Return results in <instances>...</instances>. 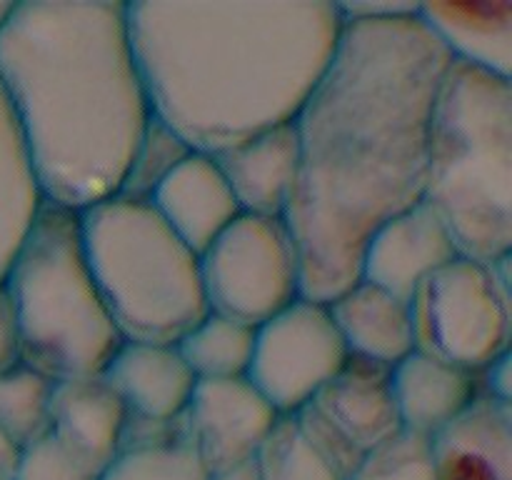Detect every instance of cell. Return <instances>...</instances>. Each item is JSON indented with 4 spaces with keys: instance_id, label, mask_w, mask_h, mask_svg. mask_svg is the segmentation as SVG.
<instances>
[{
    "instance_id": "6da1fadb",
    "label": "cell",
    "mask_w": 512,
    "mask_h": 480,
    "mask_svg": "<svg viewBox=\"0 0 512 480\" xmlns=\"http://www.w3.org/2000/svg\"><path fill=\"white\" fill-rule=\"evenodd\" d=\"M450 63L418 13L343 23L295 115L300 170L283 220L305 298L330 303L350 288L370 235L423 200L430 115Z\"/></svg>"
},
{
    "instance_id": "7a4b0ae2",
    "label": "cell",
    "mask_w": 512,
    "mask_h": 480,
    "mask_svg": "<svg viewBox=\"0 0 512 480\" xmlns=\"http://www.w3.org/2000/svg\"><path fill=\"white\" fill-rule=\"evenodd\" d=\"M150 108L200 153L295 120L338 48L333 0L128 3Z\"/></svg>"
},
{
    "instance_id": "3957f363",
    "label": "cell",
    "mask_w": 512,
    "mask_h": 480,
    "mask_svg": "<svg viewBox=\"0 0 512 480\" xmlns=\"http://www.w3.org/2000/svg\"><path fill=\"white\" fill-rule=\"evenodd\" d=\"M0 83L45 203L80 213L118 195L153 115L128 3H15L0 30Z\"/></svg>"
},
{
    "instance_id": "277c9868",
    "label": "cell",
    "mask_w": 512,
    "mask_h": 480,
    "mask_svg": "<svg viewBox=\"0 0 512 480\" xmlns=\"http://www.w3.org/2000/svg\"><path fill=\"white\" fill-rule=\"evenodd\" d=\"M423 200L465 258L512 253V80L450 63L430 115Z\"/></svg>"
},
{
    "instance_id": "5b68a950",
    "label": "cell",
    "mask_w": 512,
    "mask_h": 480,
    "mask_svg": "<svg viewBox=\"0 0 512 480\" xmlns=\"http://www.w3.org/2000/svg\"><path fill=\"white\" fill-rule=\"evenodd\" d=\"M3 283L18 320L20 363L45 378L100 375L123 345L85 258L75 210L40 205Z\"/></svg>"
},
{
    "instance_id": "8992f818",
    "label": "cell",
    "mask_w": 512,
    "mask_h": 480,
    "mask_svg": "<svg viewBox=\"0 0 512 480\" xmlns=\"http://www.w3.org/2000/svg\"><path fill=\"white\" fill-rule=\"evenodd\" d=\"M78 215L85 258L120 338L175 345L208 313L200 255L150 200L118 193Z\"/></svg>"
},
{
    "instance_id": "52a82bcc",
    "label": "cell",
    "mask_w": 512,
    "mask_h": 480,
    "mask_svg": "<svg viewBox=\"0 0 512 480\" xmlns=\"http://www.w3.org/2000/svg\"><path fill=\"white\" fill-rule=\"evenodd\" d=\"M510 258L458 255L430 273L410 298L415 350L473 373L510 353Z\"/></svg>"
},
{
    "instance_id": "ba28073f",
    "label": "cell",
    "mask_w": 512,
    "mask_h": 480,
    "mask_svg": "<svg viewBox=\"0 0 512 480\" xmlns=\"http://www.w3.org/2000/svg\"><path fill=\"white\" fill-rule=\"evenodd\" d=\"M200 280L210 313L263 325L303 295V268L283 218L240 213L200 253Z\"/></svg>"
},
{
    "instance_id": "9c48e42d",
    "label": "cell",
    "mask_w": 512,
    "mask_h": 480,
    "mask_svg": "<svg viewBox=\"0 0 512 480\" xmlns=\"http://www.w3.org/2000/svg\"><path fill=\"white\" fill-rule=\"evenodd\" d=\"M328 303L305 298L255 328L248 380L280 415H295L348 363Z\"/></svg>"
},
{
    "instance_id": "30bf717a",
    "label": "cell",
    "mask_w": 512,
    "mask_h": 480,
    "mask_svg": "<svg viewBox=\"0 0 512 480\" xmlns=\"http://www.w3.org/2000/svg\"><path fill=\"white\" fill-rule=\"evenodd\" d=\"M190 443L210 475L250 463L283 415L245 378L198 380L185 410Z\"/></svg>"
},
{
    "instance_id": "8fae6325",
    "label": "cell",
    "mask_w": 512,
    "mask_h": 480,
    "mask_svg": "<svg viewBox=\"0 0 512 480\" xmlns=\"http://www.w3.org/2000/svg\"><path fill=\"white\" fill-rule=\"evenodd\" d=\"M458 255V245L440 215L420 200L370 235L360 260V278L410 300L430 273Z\"/></svg>"
},
{
    "instance_id": "7c38bea8",
    "label": "cell",
    "mask_w": 512,
    "mask_h": 480,
    "mask_svg": "<svg viewBox=\"0 0 512 480\" xmlns=\"http://www.w3.org/2000/svg\"><path fill=\"white\" fill-rule=\"evenodd\" d=\"M125 410L103 375L55 380L48 438L88 473L100 475L120 453Z\"/></svg>"
},
{
    "instance_id": "4fadbf2b",
    "label": "cell",
    "mask_w": 512,
    "mask_h": 480,
    "mask_svg": "<svg viewBox=\"0 0 512 480\" xmlns=\"http://www.w3.org/2000/svg\"><path fill=\"white\" fill-rule=\"evenodd\" d=\"M240 205V213L285 218L300 170L295 120L260 130L213 155Z\"/></svg>"
},
{
    "instance_id": "5bb4252c",
    "label": "cell",
    "mask_w": 512,
    "mask_h": 480,
    "mask_svg": "<svg viewBox=\"0 0 512 480\" xmlns=\"http://www.w3.org/2000/svg\"><path fill=\"white\" fill-rule=\"evenodd\" d=\"M430 448L438 480H512V405L478 393Z\"/></svg>"
},
{
    "instance_id": "9a60e30c",
    "label": "cell",
    "mask_w": 512,
    "mask_h": 480,
    "mask_svg": "<svg viewBox=\"0 0 512 480\" xmlns=\"http://www.w3.org/2000/svg\"><path fill=\"white\" fill-rule=\"evenodd\" d=\"M308 408L363 458L403 428L390 385V368L368 360L348 358L340 373L310 400Z\"/></svg>"
},
{
    "instance_id": "2e32d148",
    "label": "cell",
    "mask_w": 512,
    "mask_h": 480,
    "mask_svg": "<svg viewBox=\"0 0 512 480\" xmlns=\"http://www.w3.org/2000/svg\"><path fill=\"white\" fill-rule=\"evenodd\" d=\"M150 205L198 255L240 215L218 160L200 150H193L160 183Z\"/></svg>"
},
{
    "instance_id": "e0dca14e",
    "label": "cell",
    "mask_w": 512,
    "mask_h": 480,
    "mask_svg": "<svg viewBox=\"0 0 512 480\" xmlns=\"http://www.w3.org/2000/svg\"><path fill=\"white\" fill-rule=\"evenodd\" d=\"M130 415L175 420L188 410L198 378L175 345L123 340L103 373Z\"/></svg>"
},
{
    "instance_id": "ac0fdd59",
    "label": "cell",
    "mask_w": 512,
    "mask_h": 480,
    "mask_svg": "<svg viewBox=\"0 0 512 480\" xmlns=\"http://www.w3.org/2000/svg\"><path fill=\"white\" fill-rule=\"evenodd\" d=\"M350 358L393 368L415 350L410 300L358 278L328 303Z\"/></svg>"
},
{
    "instance_id": "d6986e66",
    "label": "cell",
    "mask_w": 512,
    "mask_h": 480,
    "mask_svg": "<svg viewBox=\"0 0 512 480\" xmlns=\"http://www.w3.org/2000/svg\"><path fill=\"white\" fill-rule=\"evenodd\" d=\"M418 18L450 60L512 78V3H420Z\"/></svg>"
},
{
    "instance_id": "ffe728a7",
    "label": "cell",
    "mask_w": 512,
    "mask_h": 480,
    "mask_svg": "<svg viewBox=\"0 0 512 480\" xmlns=\"http://www.w3.org/2000/svg\"><path fill=\"white\" fill-rule=\"evenodd\" d=\"M395 408L405 430L433 438L480 393L478 373L413 350L390 368Z\"/></svg>"
},
{
    "instance_id": "44dd1931",
    "label": "cell",
    "mask_w": 512,
    "mask_h": 480,
    "mask_svg": "<svg viewBox=\"0 0 512 480\" xmlns=\"http://www.w3.org/2000/svg\"><path fill=\"white\" fill-rule=\"evenodd\" d=\"M43 203L18 118L0 83V280Z\"/></svg>"
},
{
    "instance_id": "7402d4cb",
    "label": "cell",
    "mask_w": 512,
    "mask_h": 480,
    "mask_svg": "<svg viewBox=\"0 0 512 480\" xmlns=\"http://www.w3.org/2000/svg\"><path fill=\"white\" fill-rule=\"evenodd\" d=\"M175 348L198 380L245 378L253 360L255 328L208 310Z\"/></svg>"
},
{
    "instance_id": "603a6c76",
    "label": "cell",
    "mask_w": 512,
    "mask_h": 480,
    "mask_svg": "<svg viewBox=\"0 0 512 480\" xmlns=\"http://www.w3.org/2000/svg\"><path fill=\"white\" fill-rule=\"evenodd\" d=\"M53 383L25 363L0 373V433L20 450L48 438Z\"/></svg>"
},
{
    "instance_id": "cb8c5ba5",
    "label": "cell",
    "mask_w": 512,
    "mask_h": 480,
    "mask_svg": "<svg viewBox=\"0 0 512 480\" xmlns=\"http://www.w3.org/2000/svg\"><path fill=\"white\" fill-rule=\"evenodd\" d=\"M193 153L188 143L168 123L150 115L143 135L133 150L123 185L118 193L135 200H150L165 178Z\"/></svg>"
},
{
    "instance_id": "d4e9b609",
    "label": "cell",
    "mask_w": 512,
    "mask_h": 480,
    "mask_svg": "<svg viewBox=\"0 0 512 480\" xmlns=\"http://www.w3.org/2000/svg\"><path fill=\"white\" fill-rule=\"evenodd\" d=\"M260 480H343L300 435L290 415H283L260 453L255 455Z\"/></svg>"
},
{
    "instance_id": "484cf974",
    "label": "cell",
    "mask_w": 512,
    "mask_h": 480,
    "mask_svg": "<svg viewBox=\"0 0 512 480\" xmlns=\"http://www.w3.org/2000/svg\"><path fill=\"white\" fill-rule=\"evenodd\" d=\"M348 480H438L430 438L400 428L365 453Z\"/></svg>"
},
{
    "instance_id": "4316f807",
    "label": "cell",
    "mask_w": 512,
    "mask_h": 480,
    "mask_svg": "<svg viewBox=\"0 0 512 480\" xmlns=\"http://www.w3.org/2000/svg\"><path fill=\"white\" fill-rule=\"evenodd\" d=\"M193 443H173L160 448L125 450L98 480H208Z\"/></svg>"
},
{
    "instance_id": "83f0119b",
    "label": "cell",
    "mask_w": 512,
    "mask_h": 480,
    "mask_svg": "<svg viewBox=\"0 0 512 480\" xmlns=\"http://www.w3.org/2000/svg\"><path fill=\"white\" fill-rule=\"evenodd\" d=\"M100 475L88 473L78 463L68 458L58 445L50 438H43L40 443L30 445L23 450L20 468L15 473V480H98Z\"/></svg>"
},
{
    "instance_id": "f1b7e54d",
    "label": "cell",
    "mask_w": 512,
    "mask_h": 480,
    "mask_svg": "<svg viewBox=\"0 0 512 480\" xmlns=\"http://www.w3.org/2000/svg\"><path fill=\"white\" fill-rule=\"evenodd\" d=\"M418 8L420 3H413V0H340L335 3L340 23L403 18V15H415Z\"/></svg>"
},
{
    "instance_id": "f546056e",
    "label": "cell",
    "mask_w": 512,
    "mask_h": 480,
    "mask_svg": "<svg viewBox=\"0 0 512 480\" xmlns=\"http://www.w3.org/2000/svg\"><path fill=\"white\" fill-rule=\"evenodd\" d=\"M20 363V335L13 300L0 280V373Z\"/></svg>"
},
{
    "instance_id": "4dcf8cb0",
    "label": "cell",
    "mask_w": 512,
    "mask_h": 480,
    "mask_svg": "<svg viewBox=\"0 0 512 480\" xmlns=\"http://www.w3.org/2000/svg\"><path fill=\"white\" fill-rule=\"evenodd\" d=\"M480 393L500 400V403H512V373H510V353L500 355L498 360L478 373Z\"/></svg>"
},
{
    "instance_id": "1f68e13d",
    "label": "cell",
    "mask_w": 512,
    "mask_h": 480,
    "mask_svg": "<svg viewBox=\"0 0 512 480\" xmlns=\"http://www.w3.org/2000/svg\"><path fill=\"white\" fill-rule=\"evenodd\" d=\"M20 458H23V450L0 433V480H15V473L20 468Z\"/></svg>"
},
{
    "instance_id": "d6a6232c",
    "label": "cell",
    "mask_w": 512,
    "mask_h": 480,
    "mask_svg": "<svg viewBox=\"0 0 512 480\" xmlns=\"http://www.w3.org/2000/svg\"><path fill=\"white\" fill-rule=\"evenodd\" d=\"M208 480H260V475H258V468H255V460H250V463L238 465V468H230V470H223V473L210 475Z\"/></svg>"
},
{
    "instance_id": "836d02e7",
    "label": "cell",
    "mask_w": 512,
    "mask_h": 480,
    "mask_svg": "<svg viewBox=\"0 0 512 480\" xmlns=\"http://www.w3.org/2000/svg\"><path fill=\"white\" fill-rule=\"evenodd\" d=\"M15 10V3H0V30L5 28V23H8V18L13 15Z\"/></svg>"
}]
</instances>
